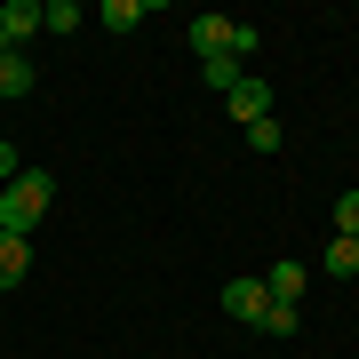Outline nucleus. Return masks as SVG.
<instances>
[{
  "label": "nucleus",
  "mask_w": 359,
  "mask_h": 359,
  "mask_svg": "<svg viewBox=\"0 0 359 359\" xmlns=\"http://www.w3.org/2000/svg\"><path fill=\"white\" fill-rule=\"evenodd\" d=\"M327 271H335V280H351V271H359V248L335 240V248H327Z\"/></svg>",
  "instance_id": "obj_13"
},
{
  "label": "nucleus",
  "mask_w": 359,
  "mask_h": 359,
  "mask_svg": "<svg viewBox=\"0 0 359 359\" xmlns=\"http://www.w3.org/2000/svg\"><path fill=\"white\" fill-rule=\"evenodd\" d=\"M16 176H25V152H16L8 136H0V184H16Z\"/></svg>",
  "instance_id": "obj_15"
},
{
  "label": "nucleus",
  "mask_w": 359,
  "mask_h": 359,
  "mask_svg": "<svg viewBox=\"0 0 359 359\" xmlns=\"http://www.w3.org/2000/svg\"><path fill=\"white\" fill-rule=\"evenodd\" d=\"M351 248H359V240H351Z\"/></svg>",
  "instance_id": "obj_17"
},
{
  "label": "nucleus",
  "mask_w": 359,
  "mask_h": 359,
  "mask_svg": "<svg viewBox=\"0 0 359 359\" xmlns=\"http://www.w3.org/2000/svg\"><path fill=\"white\" fill-rule=\"evenodd\" d=\"M80 25H88L80 0H40V32H80Z\"/></svg>",
  "instance_id": "obj_8"
},
{
  "label": "nucleus",
  "mask_w": 359,
  "mask_h": 359,
  "mask_svg": "<svg viewBox=\"0 0 359 359\" xmlns=\"http://www.w3.org/2000/svg\"><path fill=\"white\" fill-rule=\"evenodd\" d=\"M32 88H40L32 56H25V48H0V96H32Z\"/></svg>",
  "instance_id": "obj_5"
},
{
  "label": "nucleus",
  "mask_w": 359,
  "mask_h": 359,
  "mask_svg": "<svg viewBox=\"0 0 359 359\" xmlns=\"http://www.w3.org/2000/svg\"><path fill=\"white\" fill-rule=\"evenodd\" d=\"M0 48H8V40H0Z\"/></svg>",
  "instance_id": "obj_16"
},
{
  "label": "nucleus",
  "mask_w": 359,
  "mask_h": 359,
  "mask_svg": "<svg viewBox=\"0 0 359 359\" xmlns=\"http://www.w3.org/2000/svg\"><path fill=\"white\" fill-rule=\"evenodd\" d=\"M248 152H280V120H256L248 128Z\"/></svg>",
  "instance_id": "obj_14"
},
{
  "label": "nucleus",
  "mask_w": 359,
  "mask_h": 359,
  "mask_svg": "<svg viewBox=\"0 0 359 359\" xmlns=\"http://www.w3.org/2000/svg\"><path fill=\"white\" fill-rule=\"evenodd\" d=\"M48 200H56V176H48V168H25L16 184H0V231L32 240L40 216H48Z\"/></svg>",
  "instance_id": "obj_1"
},
{
  "label": "nucleus",
  "mask_w": 359,
  "mask_h": 359,
  "mask_svg": "<svg viewBox=\"0 0 359 359\" xmlns=\"http://www.w3.org/2000/svg\"><path fill=\"white\" fill-rule=\"evenodd\" d=\"M264 335H295V327H304V320H295V304H264V320H256Z\"/></svg>",
  "instance_id": "obj_11"
},
{
  "label": "nucleus",
  "mask_w": 359,
  "mask_h": 359,
  "mask_svg": "<svg viewBox=\"0 0 359 359\" xmlns=\"http://www.w3.org/2000/svg\"><path fill=\"white\" fill-rule=\"evenodd\" d=\"M32 32H40V0H8V8H0V40H8V48H25Z\"/></svg>",
  "instance_id": "obj_4"
},
{
  "label": "nucleus",
  "mask_w": 359,
  "mask_h": 359,
  "mask_svg": "<svg viewBox=\"0 0 359 359\" xmlns=\"http://www.w3.org/2000/svg\"><path fill=\"white\" fill-rule=\"evenodd\" d=\"M264 287H271V304H295V295L311 287V271H304V264L287 256V264H271V271H264Z\"/></svg>",
  "instance_id": "obj_6"
},
{
  "label": "nucleus",
  "mask_w": 359,
  "mask_h": 359,
  "mask_svg": "<svg viewBox=\"0 0 359 359\" xmlns=\"http://www.w3.org/2000/svg\"><path fill=\"white\" fill-rule=\"evenodd\" d=\"M335 240H359V192L335 200Z\"/></svg>",
  "instance_id": "obj_12"
},
{
  "label": "nucleus",
  "mask_w": 359,
  "mask_h": 359,
  "mask_svg": "<svg viewBox=\"0 0 359 359\" xmlns=\"http://www.w3.org/2000/svg\"><path fill=\"white\" fill-rule=\"evenodd\" d=\"M264 304H271V287H264V280H224V311H231V320L256 327V320H264Z\"/></svg>",
  "instance_id": "obj_3"
},
{
  "label": "nucleus",
  "mask_w": 359,
  "mask_h": 359,
  "mask_svg": "<svg viewBox=\"0 0 359 359\" xmlns=\"http://www.w3.org/2000/svg\"><path fill=\"white\" fill-rule=\"evenodd\" d=\"M200 80H208V88H240V80H248V65H240V56H200Z\"/></svg>",
  "instance_id": "obj_9"
},
{
  "label": "nucleus",
  "mask_w": 359,
  "mask_h": 359,
  "mask_svg": "<svg viewBox=\"0 0 359 359\" xmlns=\"http://www.w3.org/2000/svg\"><path fill=\"white\" fill-rule=\"evenodd\" d=\"M96 25H112V32H136V25H144V0H104V8H96Z\"/></svg>",
  "instance_id": "obj_10"
},
{
  "label": "nucleus",
  "mask_w": 359,
  "mask_h": 359,
  "mask_svg": "<svg viewBox=\"0 0 359 359\" xmlns=\"http://www.w3.org/2000/svg\"><path fill=\"white\" fill-rule=\"evenodd\" d=\"M224 104H231V120H240V128H256V120H271V88H264L256 72H248V80H240V88H231Z\"/></svg>",
  "instance_id": "obj_2"
},
{
  "label": "nucleus",
  "mask_w": 359,
  "mask_h": 359,
  "mask_svg": "<svg viewBox=\"0 0 359 359\" xmlns=\"http://www.w3.org/2000/svg\"><path fill=\"white\" fill-rule=\"evenodd\" d=\"M32 271V240H16V231H0V287H16Z\"/></svg>",
  "instance_id": "obj_7"
}]
</instances>
